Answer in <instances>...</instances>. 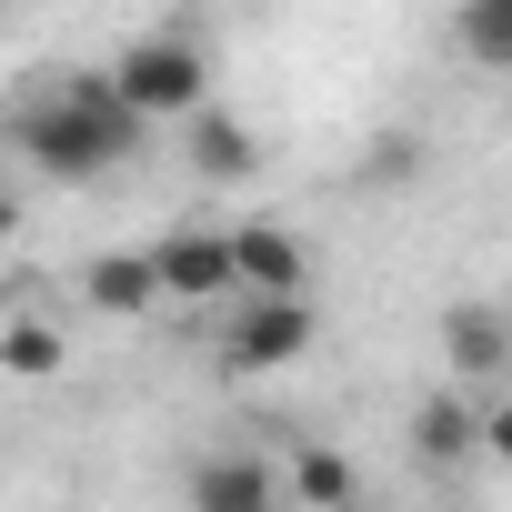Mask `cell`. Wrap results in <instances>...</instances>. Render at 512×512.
Segmentation results:
<instances>
[{"mask_svg":"<svg viewBox=\"0 0 512 512\" xmlns=\"http://www.w3.org/2000/svg\"><path fill=\"white\" fill-rule=\"evenodd\" d=\"M11 231H21V201H11V191H0V251H11Z\"/></svg>","mask_w":512,"mask_h":512,"instance_id":"obj_16","label":"cell"},{"mask_svg":"<svg viewBox=\"0 0 512 512\" xmlns=\"http://www.w3.org/2000/svg\"><path fill=\"white\" fill-rule=\"evenodd\" d=\"M231 292L241 302H302L312 292V241L282 221H241L231 231Z\"/></svg>","mask_w":512,"mask_h":512,"instance_id":"obj_5","label":"cell"},{"mask_svg":"<svg viewBox=\"0 0 512 512\" xmlns=\"http://www.w3.org/2000/svg\"><path fill=\"white\" fill-rule=\"evenodd\" d=\"M111 91H121L131 121H191L201 91H211V61H201L191 31H131L121 61H111Z\"/></svg>","mask_w":512,"mask_h":512,"instance_id":"obj_2","label":"cell"},{"mask_svg":"<svg viewBox=\"0 0 512 512\" xmlns=\"http://www.w3.org/2000/svg\"><path fill=\"white\" fill-rule=\"evenodd\" d=\"M151 272H161V302H191V312H231L241 302L231 292V231H211V221L161 231L151 241Z\"/></svg>","mask_w":512,"mask_h":512,"instance_id":"obj_4","label":"cell"},{"mask_svg":"<svg viewBox=\"0 0 512 512\" xmlns=\"http://www.w3.org/2000/svg\"><path fill=\"white\" fill-rule=\"evenodd\" d=\"M442 362H452V392L502 382V372H512V322H502L492 302H452V312H442Z\"/></svg>","mask_w":512,"mask_h":512,"instance_id":"obj_6","label":"cell"},{"mask_svg":"<svg viewBox=\"0 0 512 512\" xmlns=\"http://www.w3.org/2000/svg\"><path fill=\"white\" fill-rule=\"evenodd\" d=\"M412 462H432V472L482 462V402L472 392H422L412 402Z\"/></svg>","mask_w":512,"mask_h":512,"instance_id":"obj_7","label":"cell"},{"mask_svg":"<svg viewBox=\"0 0 512 512\" xmlns=\"http://www.w3.org/2000/svg\"><path fill=\"white\" fill-rule=\"evenodd\" d=\"M282 482H292V512H352V492H362V472H352L332 442H302Z\"/></svg>","mask_w":512,"mask_h":512,"instance_id":"obj_11","label":"cell"},{"mask_svg":"<svg viewBox=\"0 0 512 512\" xmlns=\"http://www.w3.org/2000/svg\"><path fill=\"white\" fill-rule=\"evenodd\" d=\"M81 302H91L101 322H141V312H161V272H151V251H101V262L81 272Z\"/></svg>","mask_w":512,"mask_h":512,"instance_id":"obj_9","label":"cell"},{"mask_svg":"<svg viewBox=\"0 0 512 512\" xmlns=\"http://www.w3.org/2000/svg\"><path fill=\"white\" fill-rule=\"evenodd\" d=\"M312 352V292L302 302H231L221 312V372H292Z\"/></svg>","mask_w":512,"mask_h":512,"instance_id":"obj_3","label":"cell"},{"mask_svg":"<svg viewBox=\"0 0 512 512\" xmlns=\"http://www.w3.org/2000/svg\"><path fill=\"white\" fill-rule=\"evenodd\" d=\"M482 462L512 472V402H482Z\"/></svg>","mask_w":512,"mask_h":512,"instance_id":"obj_15","label":"cell"},{"mask_svg":"<svg viewBox=\"0 0 512 512\" xmlns=\"http://www.w3.org/2000/svg\"><path fill=\"white\" fill-rule=\"evenodd\" d=\"M191 512H282V472L262 452H221L191 472Z\"/></svg>","mask_w":512,"mask_h":512,"instance_id":"obj_8","label":"cell"},{"mask_svg":"<svg viewBox=\"0 0 512 512\" xmlns=\"http://www.w3.org/2000/svg\"><path fill=\"white\" fill-rule=\"evenodd\" d=\"M131 141H141V121L121 111L111 71H71L51 101H31V111H21V161H41L51 181H101Z\"/></svg>","mask_w":512,"mask_h":512,"instance_id":"obj_1","label":"cell"},{"mask_svg":"<svg viewBox=\"0 0 512 512\" xmlns=\"http://www.w3.org/2000/svg\"><path fill=\"white\" fill-rule=\"evenodd\" d=\"M251 161H262V141H251V121H231V111H191V171L201 181H241Z\"/></svg>","mask_w":512,"mask_h":512,"instance_id":"obj_10","label":"cell"},{"mask_svg":"<svg viewBox=\"0 0 512 512\" xmlns=\"http://www.w3.org/2000/svg\"><path fill=\"white\" fill-rule=\"evenodd\" d=\"M61 362H71L61 322H11V332H0V372H11V382H51Z\"/></svg>","mask_w":512,"mask_h":512,"instance_id":"obj_13","label":"cell"},{"mask_svg":"<svg viewBox=\"0 0 512 512\" xmlns=\"http://www.w3.org/2000/svg\"><path fill=\"white\" fill-rule=\"evenodd\" d=\"M452 51H462V61H482V71H512V0H462Z\"/></svg>","mask_w":512,"mask_h":512,"instance_id":"obj_12","label":"cell"},{"mask_svg":"<svg viewBox=\"0 0 512 512\" xmlns=\"http://www.w3.org/2000/svg\"><path fill=\"white\" fill-rule=\"evenodd\" d=\"M282 512H292V502H282Z\"/></svg>","mask_w":512,"mask_h":512,"instance_id":"obj_17","label":"cell"},{"mask_svg":"<svg viewBox=\"0 0 512 512\" xmlns=\"http://www.w3.org/2000/svg\"><path fill=\"white\" fill-rule=\"evenodd\" d=\"M412 151H422V141H412V131H382V141H372V161H362V171H372V181H412Z\"/></svg>","mask_w":512,"mask_h":512,"instance_id":"obj_14","label":"cell"}]
</instances>
